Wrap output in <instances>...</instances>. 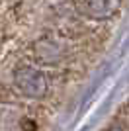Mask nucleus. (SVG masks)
I'll return each mask as SVG.
<instances>
[{"instance_id": "obj_1", "label": "nucleus", "mask_w": 129, "mask_h": 131, "mask_svg": "<svg viewBox=\"0 0 129 131\" xmlns=\"http://www.w3.org/2000/svg\"><path fill=\"white\" fill-rule=\"evenodd\" d=\"M16 86L22 94H26L29 98H41L45 96L49 90V80L47 77L43 74L37 69H31V67H22L16 71Z\"/></svg>"}, {"instance_id": "obj_4", "label": "nucleus", "mask_w": 129, "mask_h": 131, "mask_svg": "<svg viewBox=\"0 0 129 131\" xmlns=\"http://www.w3.org/2000/svg\"><path fill=\"white\" fill-rule=\"evenodd\" d=\"M113 131H121V129H113Z\"/></svg>"}, {"instance_id": "obj_3", "label": "nucleus", "mask_w": 129, "mask_h": 131, "mask_svg": "<svg viewBox=\"0 0 129 131\" xmlns=\"http://www.w3.org/2000/svg\"><path fill=\"white\" fill-rule=\"evenodd\" d=\"M35 53H37V59L43 63H55V61L61 57V49L53 41H39L37 47H35Z\"/></svg>"}, {"instance_id": "obj_2", "label": "nucleus", "mask_w": 129, "mask_h": 131, "mask_svg": "<svg viewBox=\"0 0 129 131\" xmlns=\"http://www.w3.org/2000/svg\"><path fill=\"white\" fill-rule=\"evenodd\" d=\"M76 8L88 18L106 20L117 12L119 0H76Z\"/></svg>"}]
</instances>
